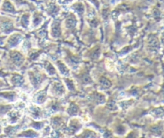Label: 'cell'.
I'll return each mask as SVG.
<instances>
[{
    "instance_id": "cell-3",
    "label": "cell",
    "mask_w": 164,
    "mask_h": 138,
    "mask_svg": "<svg viewBox=\"0 0 164 138\" xmlns=\"http://www.w3.org/2000/svg\"><path fill=\"white\" fill-rule=\"evenodd\" d=\"M10 117V121L11 122H16L18 119H19V118H20V116H19V113H17V112H13V113H10V115H9Z\"/></svg>"
},
{
    "instance_id": "cell-2",
    "label": "cell",
    "mask_w": 164,
    "mask_h": 138,
    "mask_svg": "<svg viewBox=\"0 0 164 138\" xmlns=\"http://www.w3.org/2000/svg\"><path fill=\"white\" fill-rule=\"evenodd\" d=\"M3 10H4L6 12H13L14 8L9 1H5L3 4Z\"/></svg>"
},
{
    "instance_id": "cell-4",
    "label": "cell",
    "mask_w": 164,
    "mask_h": 138,
    "mask_svg": "<svg viewBox=\"0 0 164 138\" xmlns=\"http://www.w3.org/2000/svg\"><path fill=\"white\" fill-rule=\"evenodd\" d=\"M12 81H13V83L15 84V85H20L23 82L22 81V77L21 75H13V78H12Z\"/></svg>"
},
{
    "instance_id": "cell-1",
    "label": "cell",
    "mask_w": 164,
    "mask_h": 138,
    "mask_svg": "<svg viewBox=\"0 0 164 138\" xmlns=\"http://www.w3.org/2000/svg\"><path fill=\"white\" fill-rule=\"evenodd\" d=\"M12 59H13V62L15 64H21L22 62V57L21 54H19V52H13L12 54Z\"/></svg>"
}]
</instances>
